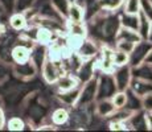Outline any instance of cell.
Masks as SVG:
<instances>
[{
  "label": "cell",
  "instance_id": "obj_1",
  "mask_svg": "<svg viewBox=\"0 0 152 132\" xmlns=\"http://www.w3.org/2000/svg\"><path fill=\"white\" fill-rule=\"evenodd\" d=\"M89 37L101 45H115L116 36L121 29V15L116 11L99 9L86 21Z\"/></svg>",
  "mask_w": 152,
  "mask_h": 132
},
{
  "label": "cell",
  "instance_id": "obj_2",
  "mask_svg": "<svg viewBox=\"0 0 152 132\" xmlns=\"http://www.w3.org/2000/svg\"><path fill=\"white\" fill-rule=\"evenodd\" d=\"M36 44L33 41L25 39L20 34L17 42L13 45L12 52H11V60L12 63H24L27 61L32 60V52Z\"/></svg>",
  "mask_w": 152,
  "mask_h": 132
},
{
  "label": "cell",
  "instance_id": "obj_3",
  "mask_svg": "<svg viewBox=\"0 0 152 132\" xmlns=\"http://www.w3.org/2000/svg\"><path fill=\"white\" fill-rule=\"evenodd\" d=\"M41 77L48 85H56L57 81L62 74H65L62 69V65H60V61H56L52 57L46 54V58L44 60V63L40 69Z\"/></svg>",
  "mask_w": 152,
  "mask_h": 132
},
{
  "label": "cell",
  "instance_id": "obj_4",
  "mask_svg": "<svg viewBox=\"0 0 152 132\" xmlns=\"http://www.w3.org/2000/svg\"><path fill=\"white\" fill-rule=\"evenodd\" d=\"M116 91H118V87H116L113 73L110 71L98 73L97 101H99V99H111Z\"/></svg>",
  "mask_w": 152,
  "mask_h": 132
},
{
  "label": "cell",
  "instance_id": "obj_5",
  "mask_svg": "<svg viewBox=\"0 0 152 132\" xmlns=\"http://www.w3.org/2000/svg\"><path fill=\"white\" fill-rule=\"evenodd\" d=\"M97 91H98V75L87 81L81 86L80 99L75 107H89L97 102Z\"/></svg>",
  "mask_w": 152,
  "mask_h": 132
},
{
  "label": "cell",
  "instance_id": "obj_6",
  "mask_svg": "<svg viewBox=\"0 0 152 132\" xmlns=\"http://www.w3.org/2000/svg\"><path fill=\"white\" fill-rule=\"evenodd\" d=\"M20 37V33L15 31H5L4 34L0 37V62L1 63H10L12 65L11 60V52H12L13 45L17 42Z\"/></svg>",
  "mask_w": 152,
  "mask_h": 132
},
{
  "label": "cell",
  "instance_id": "obj_7",
  "mask_svg": "<svg viewBox=\"0 0 152 132\" xmlns=\"http://www.w3.org/2000/svg\"><path fill=\"white\" fill-rule=\"evenodd\" d=\"M101 48H102L101 44H98L97 41L90 39V37H86V39H83L82 42L80 44V46H78V49L75 50V53H77L78 57L83 61L94 60V58L98 57L99 53H101Z\"/></svg>",
  "mask_w": 152,
  "mask_h": 132
},
{
  "label": "cell",
  "instance_id": "obj_8",
  "mask_svg": "<svg viewBox=\"0 0 152 132\" xmlns=\"http://www.w3.org/2000/svg\"><path fill=\"white\" fill-rule=\"evenodd\" d=\"M152 50V42L148 40H140L135 44L134 50L130 53V66H138L145 61L150 52Z\"/></svg>",
  "mask_w": 152,
  "mask_h": 132
},
{
  "label": "cell",
  "instance_id": "obj_9",
  "mask_svg": "<svg viewBox=\"0 0 152 132\" xmlns=\"http://www.w3.org/2000/svg\"><path fill=\"white\" fill-rule=\"evenodd\" d=\"M113 75L119 91H126L132 81V67L130 65L118 66L113 70Z\"/></svg>",
  "mask_w": 152,
  "mask_h": 132
},
{
  "label": "cell",
  "instance_id": "obj_10",
  "mask_svg": "<svg viewBox=\"0 0 152 132\" xmlns=\"http://www.w3.org/2000/svg\"><path fill=\"white\" fill-rule=\"evenodd\" d=\"M12 73L16 75L17 78L23 79V81H28L32 79L39 71V66L33 62V60H29L24 63H12L11 65Z\"/></svg>",
  "mask_w": 152,
  "mask_h": 132
},
{
  "label": "cell",
  "instance_id": "obj_11",
  "mask_svg": "<svg viewBox=\"0 0 152 132\" xmlns=\"http://www.w3.org/2000/svg\"><path fill=\"white\" fill-rule=\"evenodd\" d=\"M8 26L17 33L24 32L29 26V19L27 12H17V11L12 12L8 17Z\"/></svg>",
  "mask_w": 152,
  "mask_h": 132
},
{
  "label": "cell",
  "instance_id": "obj_12",
  "mask_svg": "<svg viewBox=\"0 0 152 132\" xmlns=\"http://www.w3.org/2000/svg\"><path fill=\"white\" fill-rule=\"evenodd\" d=\"M128 127L132 131H148V123H147V111L138 110L131 114L130 119L127 120Z\"/></svg>",
  "mask_w": 152,
  "mask_h": 132
},
{
  "label": "cell",
  "instance_id": "obj_13",
  "mask_svg": "<svg viewBox=\"0 0 152 132\" xmlns=\"http://www.w3.org/2000/svg\"><path fill=\"white\" fill-rule=\"evenodd\" d=\"M82 86V85H81ZM81 86L75 87L72 90H66V91H58L57 93V99L61 104L66 106V107H75L77 102L80 99L81 94Z\"/></svg>",
  "mask_w": 152,
  "mask_h": 132
},
{
  "label": "cell",
  "instance_id": "obj_14",
  "mask_svg": "<svg viewBox=\"0 0 152 132\" xmlns=\"http://www.w3.org/2000/svg\"><path fill=\"white\" fill-rule=\"evenodd\" d=\"M80 79L77 78V75L73 74V73H65L60 77V79L56 83V87H57V93L58 91H66V90H72L75 89V87L81 86Z\"/></svg>",
  "mask_w": 152,
  "mask_h": 132
},
{
  "label": "cell",
  "instance_id": "obj_15",
  "mask_svg": "<svg viewBox=\"0 0 152 132\" xmlns=\"http://www.w3.org/2000/svg\"><path fill=\"white\" fill-rule=\"evenodd\" d=\"M116 107L111 99H99L94 103V111L101 118H110L115 112Z\"/></svg>",
  "mask_w": 152,
  "mask_h": 132
},
{
  "label": "cell",
  "instance_id": "obj_16",
  "mask_svg": "<svg viewBox=\"0 0 152 132\" xmlns=\"http://www.w3.org/2000/svg\"><path fill=\"white\" fill-rule=\"evenodd\" d=\"M66 34L73 37H78V39H86L89 37V32H87L86 23H73L66 20Z\"/></svg>",
  "mask_w": 152,
  "mask_h": 132
},
{
  "label": "cell",
  "instance_id": "obj_17",
  "mask_svg": "<svg viewBox=\"0 0 152 132\" xmlns=\"http://www.w3.org/2000/svg\"><path fill=\"white\" fill-rule=\"evenodd\" d=\"M85 19H86V8L80 4L77 0L72 1L68 12V20L73 23H86Z\"/></svg>",
  "mask_w": 152,
  "mask_h": 132
},
{
  "label": "cell",
  "instance_id": "obj_18",
  "mask_svg": "<svg viewBox=\"0 0 152 132\" xmlns=\"http://www.w3.org/2000/svg\"><path fill=\"white\" fill-rule=\"evenodd\" d=\"M70 120V112L66 106H61L57 107L52 111L50 114V123H53L56 127H61V125H65Z\"/></svg>",
  "mask_w": 152,
  "mask_h": 132
},
{
  "label": "cell",
  "instance_id": "obj_19",
  "mask_svg": "<svg viewBox=\"0 0 152 132\" xmlns=\"http://www.w3.org/2000/svg\"><path fill=\"white\" fill-rule=\"evenodd\" d=\"M128 89H131L135 94H138L139 96H144L145 94L152 93V82L132 77V81H131Z\"/></svg>",
  "mask_w": 152,
  "mask_h": 132
},
{
  "label": "cell",
  "instance_id": "obj_20",
  "mask_svg": "<svg viewBox=\"0 0 152 132\" xmlns=\"http://www.w3.org/2000/svg\"><path fill=\"white\" fill-rule=\"evenodd\" d=\"M132 77L152 82V65L148 62H143L138 66H134L132 67Z\"/></svg>",
  "mask_w": 152,
  "mask_h": 132
},
{
  "label": "cell",
  "instance_id": "obj_21",
  "mask_svg": "<svg viewBox=\"0 0 152 132\" xmlns=\"http://www.w3.org/2000/svg\"><path fill=\"white\" fill-rule=\"evenodd\" d=\"M116 40H127V41H132V42H139L142 40L139 32L135 31V29L131 28H126V26H121L118 32V36H116Z\"/></svg>",
  "mask_w": 152,
  "mask_h": 132
},
{
  "label": "cell",
  "instance_id": "obj_22",
  "mask_svg": "<svg viewBox=\"0 0 152 132\" xmlns=\"http://www.w3.org/2000/svg\"><path fill=\"white\" fill-rule=\"evenodd\" d=\"M130 111H138L142 110V96H139L138 94H135L131 89H127V103H126V107Z\"/></svg>",
  "mask_w": 152,
  "mask_h": 132
},
{
  "label": "cell",
  "instance_id": "obj_23",
  "mask_svg": "<svg viewBox=\"0 0 152 132\" xmlns=\"http://www.w3.org/2000/svg\"><path fill=\"white\" fill-rule=\"evenodd\" d=\"M139 23H140V16L139 15H130V13H121V24L126 28H131L138 31L139 29Z\"/></svg>",
  "mask_w": 152,
  "mask_h": 132
},
{
  "label": "cell",
  "instance_id": "obj_24",
  "mask_svg": "<svg viewBox=\"0 0 152 132\" xmlns=\"http://www.w3.org/2000/svg\"><path fill=\"white\" fill-rule=\"evenodd\" d=\"M52 4V7L57 11L61 16L64 17L65 20H68V12L72 1H75V0H49Z\"/></svg>",
  "mask_w": 152,
  "mask_h": 132
},
{
  "label": "cell",
  "instance_id": "obj_25",
  "mask_svg": "<svg viewBox=\"0 0 152 132\" xmlns=\"http://www.w3.org/2000/svg\"><path fill=\"white\" fill-rule=\"evenodd\" d=\"M113 62H114V66L115 67L123 66V65H130V54L114 48V50H113Z\"/></svg>",
  "mask_w": 152,
  "mask_h": 132
},
{
  "label": "cell",
  "instance_id": "obj_26",
  "mask_svg": "<svg viewBox=\"0 0 152 132\" xmlns=\"http://www.w3.org/2000/svg\"><path fill=\"white\" fill-rule=\"evenodd\" d=\"M140 16V23H139V34L142 37V40H148V36H150V29H151V20L148 19L147 16H144L142 12L139 13Z\"/></svg>",
  "mask_w": 152,
  "mask_h": 132
},
{
  "label": "cell",
  "instance_id": "obj_27",
  "mask_svg": "<svg viewBox=\"0 0 152 132\" xmlns=\"http://www.w3.org/2000/svg\"><path fill=\"white\" fill-rule=\"evenodd\" d=\"M98 7L104 11H118L123 8L124 0H97Z\"/></svg>",
  "mask_w": 152,
  "mask_h": 132
},
{
  "label": "cell",
  "instance_id": "obj_28",
  "mask_svg": "<svg viewBox=\"0 0 152 132\" xmlns=\"http://www.w3.org/2000/svg\"><path fill=\"white\" fill-rule=\"evenodd\" d=\"M25 127H27V124H25V122L20 116H12V118H10L7 120V125H5V128L8 131H12V132L24 131Z\"/></svg>",
  "mask_w": 152,
  "mask_h": 132
},
{
  "label": "cell",
  "instance_id": "obj_29",
  "mask_svg": "<svg viewBox=\"0 0 152 132\" xmlns=\"http://www.w3.org/2000/svg\"><path fill=\"white\" fill-rule=\"evenodd\" d=\"M140 9H142V0H124L122 12L130 15H139Z\"/></svg>",
  "mask_w": 152,
  "mask_h": 132
},
{
  "label": "cell",
  "instance_id": "obj_30",
  "mask_svg": "<svg viewBox=\"0 0 152 132\" xmlns=\"http://www.w3.org/2000/svg\"><path fill=\"white\" fill-rule=\"evenodd\" d=\"M39 0H16L15 3V11L17 12H28L29 9L36 5V3Z\"/></svg>",
  "mask_w": 152,
  "mask_h": 132
},
{
  "label": "cell",
  "instance_id": "obj_31",
  "mask_svg": "<svg viewBox=\"0 0 152 132\" xmlns=\"http://www.w3.org/2000/svg\"><path fill=\"white\" fill-rule=\"evenodd\" d=\"M111 101L115 104L116 110H118V108H124L126 103H127V90H126V91H119L118 90V91L113 95Z\"/></svg>",
  "mask_w": 152,
  "mask_h": 132
},
{
  "label": "cell",
  "instance_id": "obj_32",
  "mask_svg": "<svg viewBox=\"0 0 152 132\" xmlns=\"http://www.w3.org/2000/svg\"><path fill=\"white\" fill-rule=\"evenodd\" d=\"M114 48L130 54V53L134 50V48H135V42H132V41H127V40H116Z\"/></svg>",
  "mask_w": 152,
  "mask_h": 132
},
{
  "label": "cell",
  "instance_id": "obj_33",
  "mask_svg": "<svg viewBox=\"0 0 152 132\" xmlns=\"http://www.w3.org/2000/svg\"><path fill=\"white\" fill-rule=\"evenodd\" d=\"M109 130L110 131H128V123L123 120H110L109 123Z\"/></svg>",
  "mask_w": 152,
  "mask_h": 132
},
{
  "label": "cell",
  "instance_id": "obj_34",
  "mask_svg": "<svg viewBox=\"0 0 152 132\" xmlns=\"http://www.w3.org/2000/svg\"><path fill=\"white\" fill-rule=\"evenodd\" d=\"M144 16H147L148 19L152 21V1L151 0H142V9H140Z\"/></svg>",
  "mask_w": 152,
  "mask_h": 132
},
{
  "label": "cell",
  "instance_id": "obj_35",
  "mask_svg": "<svg viewBox=\"0 0 152 132\" xmlns=\"http://www.w3.org/2000/svg\"><path fill=\"white\" fill-rule=\"evenodd\" d=\"M142 106L144 111L152 112V93L145 94L144 96H142Z\"/></svg>",
  "mask_w": 152,
  "mask_h": 132
},
{
  "label": "cell",
  "instance_id": "obj_36",
  "mask_svg": "<svg viewBox=\"0 0 152 132\" xmlns=\"http://www.w3.org/2000/svg\"><path fill=\"white\" fill-rule=\"evenodd\" d=\"M15 3H16V0H0V5H1L3 11L8 13L15 12Z\"/></svg>",
  "mask_w": 152,
  "mask_h": 132
},
{
  "label": "cell",
  "instance_id": "obj_37",
  "mask_svg": "<svg viewBox=\"0 0 152 132\" xmlns=\"http://www.w3.org/2000/svg\"><path fill=\"white\" fill-rule=\"evenodd\" d=\"M56 130H57V127L53 123H50V124H40L36 128V131H56Z\"/></svg>",
  "mask_w": 152,
  "mask_h": 132
},
{
  "label": "cell",
  "instance_id": "obj_38",
  "mask_svg": "<svg viewBox=\"0 0 152 132\" xmlns=\"http://www.w3.org/2000/svg\"><path fill=\"white\" fill-rule=\"evenodd\" d=\"M5 125H7V116H5V112H4V110H3V107L0 106V130H3Z\"/></svg>",
  "mask_w": 152,
  "mask_h": 132
},
{
  "label": "cell",
  "instance_id": "obj_39",
  "mask_svg": "<svg viewBox=\"0 0 152 132\" xmlns=\"http://www.w3.org/2000/svg\"><path fill=\"white\" fill-rule=\"evenodd\" d=\"M147 123H148V131H152V112H147Z\"/></svg>",
  "mask_w": 152,
  "mask_h": 132
},
{
  "label": "cell",
  "instance_id": "obj_40",
  "mask_svg": "<svg viewBox=\"0 0 152 132\" xmlns=\"http://www.w3.org/2000/svg\"><path fill=\"white\" fill-rule=\"evenodd\" d=\"M5 31H7V29H5V26L3 25V23H1V21H0V37H1L3 34H4V32H5Z\"/></svg>",
  "mask_w": 152,
  "mask_h": 132
},
{
  "label": "cell",
  "instance_id": "obj_41",
  "mask_svg": "<svg viewBox=\"0 0 152 132\" xmlns=\"http://www.w3.org/2000/svg\"><path fill=\"white\" fill-rule=\"evenodd\" d=\"M144 62H148V63H151V65H152V50L150 52V54H148V57L145 58Z\"/></svg>",
  "mask_w": 152,
  "mask_h": 132
},
{
  "label": "cell",
  "instance_id": "obj_42",
  "mask_svg": "<svg viewBox=\"0 0 152 132\" xmlns=\"http://www.w3.org/2000/svg\"><path fill=\"white\" fill-rule=\"evenodd\" d=\"M148 41L152 42V21H151V29H150V36H148Z\"/></svg>",
  "mask_w": 152,
  "mask_h": 132
},
{
  "label": "cell",
  "instance_id": "obj_43",
  "mask_svg": "<svg viewBox=\"0 0 152 132\" xmlns=\"http://www.w3.org/2000/svg\"><path fill=\"white\" fill-rule=\"evenodd\" d=\"M151 1H152V0H151Z\"/></svg>",
  "mask_w": 152,
  "mask_h": 132
}]
</instances>
